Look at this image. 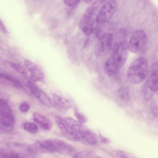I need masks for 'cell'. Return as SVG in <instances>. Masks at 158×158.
Returning <instances> with one entry per match:
<instances>
[{"instance_id":"1","label":"cell","mask_w":158,"mask_h":158,"mask_svg":"<svg viewBox=\"0 0 158 158\" xmlns=\"http://www.w3.org/2000/svg\"><path fill=\"white\" fill-rule=\"evenodd\" d=\"M27 150L32 154L58 153L70 155L75 151L71 144L60 139H50L38 141L29 145Z\"/></svg>"},{"instance_id":"2","label":"cell","mask_w":158,"mask_h":158,"mask_svg":"<svg viewBox=\"0 0 158 158\" xmlns=\"http://www.w3.org/2000/svg\"><path fill=\"white\" fill-rule=\"evenodd\" d=\"M128 48L126 41L119 43L107 60L104 65V71L107 75L116 74L125 64L128 57Z\"/></svg>"},{"instance_id":"3","label":"cell","mask_w":158,"mask_h":158,"mask_svg":"<svg viewBox=\"0 0 158 158\" xmlns=\"http://www.w3.org/2000/svg\"><path fill=\"white\" fill-rule=\"evenodd\" d=\"M104 1L98 0L92 2L80 19L78 23L79 27L85 35H89L94 31L97 24V18L99 8Z\"/></svg>"},{"instance_id":"4","label":"cell","mask_w":158,"mask_h":158,"mask_svg":"<svg viewBox=\"0 0 158 158\" xmlns=\"http://www.w3.org/2000/svg\"><path fill=\"white\" fill-rule=\"evenodd\" d=\"M148 73V67L146 60L143 57L135 59L130 64L127 72V77L133 85L142 82Z\"/></svg>"},{"instance_id":"5","label":"cell","mask_w":158,"mask_h":158,"mask_svg":"<svg viewBox=\"0 0 158 158\" xmlns=\"http://www.w3.org/2000/svg\"><path fill=\"white\" fill-rule=\"evenodd\" d=\"M15 119L12 110L7 101L3 98L0 100V131L8 133L12 131Z\"/></svg>"},{"instance_id":"6","label":"cell","mask_w":158,"mask_h":158,"mask_svg":"<svg viewBox=\"0 0 158 158\" xmlns=\"http://www.w3.org/2000/svg\"><path fill=\"white\" fill-rule=\"evenodd\" d=\"M147 41V35L144 31L135 30L132 34L128 44V49L133 53H138L143 49Z\"/></svg>"},{"instance_id":"7","label":"cell","mask_w":158,"mask_h":158,"mask_svg":"<svg viewBox=\"0 0 158 158\" xmlns=\"http://www.w3.org/2000/svg\"><path fill=\"white\" fill-rule=\"evenodd\" d=\"M118 2L115 0L108 1L100 7L97 18V24H103L108 22L112 17L117 8Z\"/></svg>"},{"instance_id":"8","label":"cell","mask_w":158,"mask_h":158,"mask_svg":"<svg viewBox=\"0 0 158 158\" xmlns=\"http://www.w3.org/2000/svg\"><path fill=\"white\" fill-rule=\"evenodd\" d=\"M113 36L110 33H104L99 38L95 46L94 52L98 57L105 56L108 53L112 46Z\"/></svg>"},{"instance_id":"9","label":"cell","mask_w":158,"mask_h":158,"mask_svg":"<svg viewBox=\"0 0 158 158\" xmlns=\"http://www.w3.org/2000/svg\"><path fill=\"white\" fill-rule=\"evenodd\" d=\"M26 85L30 94L44 105L50 107L53 103L49 96L43 90L30 81H27Z\"/></svg>"},{"instance_id":"10","label":"cell","mask_w":158,"mask_h":158,"mask_svg":"<svg viewBox=\"0 0 158 158\" xmlns=\"http://www.w3.org/2000/svg\"><path fill=\"white\" fill-rule=\"evenodd\" d=\"M55 122L62 134L69 139L74 141H79L77 134L73 129L71 125L64 118L59 115L55 116Z\"/></svg>"},{"instance_id":"11","label":"cell","mask_w":158,"mask_h":158,"mask_svg":"<svg viewBox=\"0 0 158 158\" xmlns=\"http://www.w3.org/2000/svg\"><path fill=\"white\" fill-rule=\"evenodd\" d=\"M24 64L27 69L31 74V78L34 82H38L43 80L44 74L41 69L36 64L28 60H25Z\"/></svg>"},{"instance_id":"12","label":"cell","mask_w":158,"mask_h":158,"mask_svg":"<svg viewBox=\"0 0 158 158\" xmlns=\"http://www.w3.org/2000/svg\"><path fill=\"white\" fill-rule=\"evenodd\" d=\"M52 99L56 107L61 110L65 111L72 106V103L71 100L60 93H53Z\"/></svg>"},{"instance_id":"13","label":"cell","mask_w":158,"mask_h":158,"mask_svg":"<svg viewBox=\"0 0 158 158\" xmlns=\"http://www.w3.org/2000/svg\"><path fill=\"white\" fill-rule=\"evenodd\" d=\"M146 84L152 91L158 90V60L155 61L152 63L150 75Z\"/></svg>"},{"instance_id":"14","label":"cell","mask_w":158,"mask_h":158,"mask_svg":"<svg viewBox=\"0 0 158 158\" xmlns=\"http://www.w3.org/2000/svg\"><path fill=\"white\" fill-rule=\"evenodd\" d=\"M34 121L41 127L46 131H50L52 128L53 124L52 122L44 115L37 112L33 114Z\"/></svg>"},{"instance_id":"15","label":"cell","mask_w":158,"mask_h":158,"mask_svg":"<svg viewBox=\"0 0 158 158\" xmlns=\"http://www.w3.org/2000/svg\"><path fill=\"white\" fill-rule=\"evenodd\" d=\"M0 158H36L34 156L26 153L9 151L1 149Z\"/></svg>"},{"instance_id":"16","label":"cell","mask_w":158,"mask_h":158,"mask_svg":"<svg viewBox=\"0 0 158 158\" xmlns=\"http://www.w3.org/2000/svg\"><path fill=\"white\" fill-rule=\"evenodd\" d=\"M79 140L90 145H95L97 143L98 138L97 135L90 130L81 135Z\"/></svg>"},{"instance_id":"17","label":"cell","mask_w":158,"mask_h":158,"mask_svg":"<svg viewBox=\"0 0 158 158\" xmlns=\"http://www.w3.org/2000/svg\"><path fill=\"white\" fill-rule=\"evenodd\" d=\"M1 79L5 81L10 84L18 88L21 89L23 87L21 82L15 77L9 75L1 73Z\"/></svg>"},{"instance_id":"18","label":"cell","mask_w":158,"mask_h":158,"mask_svg":"<svg viewBox=\"0 0 158 158\" xmlns=\"http://www.w3.org/2000/svg\"><path fill=\"white\" fill-rule=\"evenodd\" d=\"M94 155V153L92 150L86 149L75 154L73 158H93Z\"/></svg>"},{"instance_id":"19","label":"cell","mask_w":158,"mask_h":158,"mask_svg":"<svg viewBox=\"0 0 158 158\" xmlns=\"http://www.w3.org/2000/svg\"><path fill=\"white\" fill-rule=\"evenodd\" d=\"M118 98L122 100L127 102L129 98V93L128 89L126 87L121 88L118 92Z\"/></svg>"},{"instance_id":"20","label":"cell","mask_w":158,"mask_h":158,"mask_svg":"<svg viewBox=\"0 0 158 158\" xmlns=\"http://www.w3.org/2000/svg\"><path fill=\"white\" fill-rule=\"evenodd\" d=\"M23 128L25 131L31 134L35 133L38 130L37 125L31 122L25 123L23 125Z\"/></svg>"},{"instance_id":"21","label":"cell","mask_w":158,"mask_h":158,"mask_svg":"<svg viewBox=\"0 0 158 158\" xmlns=\"http://www.w3.org/2000/svg\"><path fill=\"white\" fill-rule=\"evenodd\" d=\"M150 113L153 118L156 117L158 115V106L155 101H152L150 104Z\"/></svg>"},{"instance_id":"22","label":"cell","mask_w":158,"mask_h":158,"mask_svg":"<svg viewBox=\"0 0 158 158\" xmlns=\"http://www.w3.org/2000/svg\"><path fill=\"white\" fill-rule=\"evenodd\" d=\"M9 64L13 69L22 75H25V71L21 65L12 62H9Z\"/></svg>"},{"instance_id":"23","label":"cell","mask_w":158,"mask_h":158,"mask_svg":"<svg viewBox=\"0 0 158 158\" xmlns=\"http://www.w3.org/2000/svg\"><path fill=\"white\" fill-rule=\"evenodd\" d=\"M152 92L153 91L148 87L146 83L144 85L143 90V97L145 100H148L150 99L152 95Z\"/></svg>"},{"instance_id":"24","label":"cell","mask_w":158,"mask_h":158,"mask_svg":"<svg viewBox=\"0 0 158 158\" xmlns=\"http://www.w3.org/2000/svg\"><path fill=\"white\" fill-rule=\"evenodd\" d=\"M63 2L66 5L73 8L75 7L81 2V1L65 0H63Z\"/></svg>"},{"instance_id":"25","label":"cell","mask_w":158,"mask_h":158,"mask_svg":"<svg viewBox=\"0 0 158 158\" xmlns=\"http://www.w3.org/2000/svg\"><path fill=\"white\" fill-rule=\"evenodd\" d=\"M30 106L28 103L24 102H22L19 105V109L22 113H24L28 111L29 109Z\"/></svg>"},{"instance_id":"26","label":"cell","mask_w":158,"mask_h":158,"mask_svg":"<svg viewBox=\"0 0 158 158\" xmlns=\"http://www.w3.org/2000/svg\"><path fill=\"white\" fill-rule=\"evenodd\" d=\"M116 154L119 158H134L130 154L123 151H117Z\"/></svg>"},{"instance_id":"27","label":"cell","mask_w":158,"mask_h":158,"mask_svg":"<svg viewBox=\"0 0 158 158\" xmlns=\"http://www.w3.org/2000/svg\"><path fill=\"white\" fill-rule=\"evenodd\" d=\"M99 137L101 142L103 143H107L110 142V140L109 139L102 136L101 134L99 135Z\"/></svg>"},{"instance_id":"28","label":"cell","mask_w":158,"mask_h":158,"mask_svg":"<svg viewBox=\"0 0 158 158\" xmlns=\"http://www.w3.org/2000/svg\"><path fill=\"white\" fill-rule=\"evenodd\" d=\"M0 28L1 30L5 34L7 33V31L3 23L1 20H0Z\"/></svg>"},{"instance_id":"29","label":"cell","mask_w":158,"mask_h":158,"mask_svg":"<svg viewBox=\"0 0 158 158\" xmlns=\"http://www.w3.org/2000/svg\"><path fill=\"white\" fill-rule=\"evenodd\" d=\"M92 1H92V0H85V1H84V2H85V3H87V4L90 3Z\"/></svg>"},{"instance_id":"30","label":"cell","mask_w":158,"mask_h":158,"mask_svg":"<svg viewBox=\"0 0 158 158\" xmlns=\"http://www.w3.org/2000/svg\"><path fill=\"white\" fill-rule=\"evenodd\" d=\"M102 158V157H97V158Z\"/></svg>"}]
</instances>
